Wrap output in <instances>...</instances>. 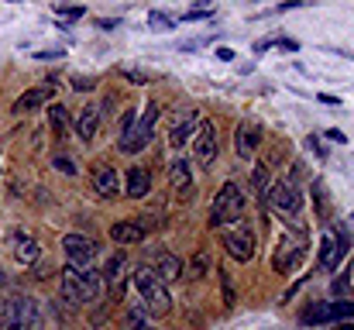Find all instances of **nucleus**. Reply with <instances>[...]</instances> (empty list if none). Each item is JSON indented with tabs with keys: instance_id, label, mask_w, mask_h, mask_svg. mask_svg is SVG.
Instances as JSON below:
<instances>
[{
	"instance_id": "nucleus-4",
	"label": "nucleus",
	"mask_w": 354,
	"mask_h": 330,
	"mask_svg": "<svg viewBox=\"0 0 354 330\" xmlns=\"http://www.w3.org/2000/svg\"><path fill=\"white\" fill-rule=\"evenodd\" d=\"M241 214H244V190L231 179V183H224L221 193L214 196V207H210V227H224L227 220H241Z\"/></svg>"
},
{
	"instance_id": "nucleus-22",
	"label": "nucleus",
	"mask_w": 354,
	"mask_h": 330,
	"mask_svg": "<svg viewBox=\"0 0 354 330\" xmlns=\"http://www.w3.org/2000/svg\"><path fill=\"white\" fill-rule=\"evenodd\" d=\"M127 330H155V313L145 306V303H134L127 310V320H124Z\"/></svg>"
},
{
	"instance_id": "nucleus-16",
	"label": "nucleus",
	"mask_w": 354,
	"mask_h": 330,
	"mask_svg": "<svg viewBox=\"0 0 354 330\" xmlns=\"http://www.w3.org/2000/svg\"><path fill=\"white\" fill-rule=\"evenodd\" d=\"M261 141H265V138H261V127H258V124H241L234 134V152L241 158H254V152H258Z\"/></svg>"
},
{
	"instance_id": "nucleus-25",
	"label": "nucleus",
	"mask_w": 354,
	"mask_h": 330,
	"mask_svg": "<svg viewBox=\"0 0 354 330\" xmlns=\"http://www.w3.org/2000/svg\"><path fill=\"white\" fill-rule=\"evenodd\" d=\"M48 124H52L55 138L62 141V138H66V127H69V113H66V107H59V104H48Z\"/></svg>"
},
{
	"instance_id": "nucleus-13",
	"label": "nucleus",
	"mask_w": 354,
	"mask_h": 330,
	"mask_svg": "<svg viewBox=\"0 0 354 330\" xmlns=\"http://www.w3.org/2000/svg\"><path fill=\"white\" fill-rule=\"evenodd\" d=\"M148 217H141V220H118L114 227H111V237L118 241V244H141L145 237H148Z\"/></svg>"
},
{
	"instance_id": "nucleus-43",
	"label": "nucleus",
	"mask_w": 354,
	"mask_h": 330,
	"mask_svg": "<svg viewBox=\"0 0 354 330\" xmlns=\"http://www.w3.org/2000/svg\"><path fill=\"white\" fill-rule=\"evenodd\" d=\"M100 28H104V31H114V28H118V17H104Z\"/></svg>"
},
{
	"instance_id": "nucleus-17",
	"label": "nucleus",
	"mask_w": 354,
	"mask_h": 330,
	"mask_svg": "<svg viewBox=\"0 0 354 330\" xmlns=\"http://www.w3.org/2000/svg\"><path fill=\"white\" fill-rule=\"evenodd\" d=\"M124 190L131 200H145L151 193V172L145 165H131L127 169V179H124Z\"/></svg>"
},
{
	"instance_id": "nucleus-42",
	"label": "nucleus",
	"mask_w": 354,
	"mask_h": 330,
	"mask_svg": "<svg viewBox=\"0 0 354 330\" xmlns=\"http://www.w3.org/2000/svg\"><path fill=\"white\" fill-rule=\"evenodd\" d=\"M217 59H221V62H234V52H231V48H217Z\"/></svg>"
},
{
	"instance_id": "nucleus-30",
	"label": "nucleus",
	"mask_w": 354,
	"mask_h": 330,
	"mask_svg": "<svg viewBox=\"0 0 354 330\" xmlns=\"http://www.w3.org/2000/svg\"><path fill=\"white\" fill-rule=\"evenodd\" d=\"M120 76H124V80H131L134 86H148V83H151V80H148V73H141V69H131V66H124V69H120Z\"/></svg>"
},
{
	"instance_id": "nucleus-10",
	"label": "nucleus",
	"mask_w": 354,
	"mask_h": 330,
	"mask_svg": "<svg viewBox=\"0 0 354 330\" xmlns=\"http://www.w3.org/2000/svg\"><path fill=\"white\" fill-rule=\"evenodd\" d=\"M193 152H196V162L200 165H214V158H217V127L210 124V120H203L200 127H196V134H193Z\"/></svg>"
},
{
	"instance_id": "nucleus-19",
	"label": "nucleus",
	"mask_w": 354,
	"mask_h": 330,
	"mask_svg": "<svg viewBox=\"0 0 354 330\" xmlns=\"http://www.w3.org/2000/svg\"><path fill=\"white\" fill-rule=\"evenodd\" d=\"M169 183H172V190L179 196H189L193 193V172H189V162L186 158H176L169 165Z\"/></svg>"
},
{
	"instance_id": "nucleus-1",
	"label": "nucleus",
	"mask_w": 354,
	"mask_h": 330,
	"mask_svg": "<svg viewBox=\"0 0 354 330\" xmlns=\"http://www.w3.org/2000/svg\"><path fill=\"white\" fill-rule=\"evenodd\" d=\"M59 286H62V300L73 303V306H83V303H90V300H97V296L107 293V282H104L100 272H93V268H73V265L62 268Z\"/></svg>"
},
{
	"instance_id": "nucleus-32",
	"label": "nucleus",
	"mask_w": 354,
	"mask_h": 330,
	"mask_svg": "<svg viewBox=\"0 0 354 330\" xmlns=\"http://www.w3.org/2000/svg\"><path fill=\"white\" fill-rule=\"evenodd\" d=\"M52 165H55V169H59L62 176H76V162H73V158H66V155H59V158H55Z\"/></svg>"
},
{
	"instance_id": "nucleus-2",
	"label": "nucleus",
	"mask_w": 354,
	"mask_h": 330,
	"mask_svg": "<svg viewBox=\"0 0 354 330\" xmlns=\"http://www.w3.org/2000/svg\"><path fill=\"white\" fill-rule=\"evenodd\" d=\"M38 327H41L38 300L17 293V296H7L0 303V330H38Z\"/></svg>"
},
{
	"instance_id": "nucleus-3",
	"label": "nucleus",
	"mask_w": 354,
	"mask_h": 330,
	"mask_svg": "<svg viewBox=\"0 0 354 330\" xmlns=\"http://www.w3.org/2000/svg\"><path fill=\"white\" fill-rule=\"evenodd\" d=\"M134 289L141 293V300H145V306H148L151 313H169V310H172L169 286H165V282L155 275V268L141 265V268L134 272Z\"/></svg>"
},
{
	"instance_id": "nucleus-28",
	"label": "nucleus",
	"mask_w": 354,
	"mask_h": 330,
	"mask_svg": "<svg viewBox=\"0 0 354 330\" xmlns=\"http://www.w3.org/2000/svg\"><path fill=\"white\" fill-rule=\"evenodd\" d=\"M207 272H210V255H207V251H196V255H193V265H189V275H193V279H203Z\"/></svg>"
},
{
	"instance_id": "nucleus-36",
	"label": "nucleus",
	"mask_w": 354,
	"mask_h": 330,
	"mask_svg": "<svg viewBox=\"0 0 354 330\" xmlns=\"http://www.w3.org/2000/svg\"><path fill=\"white\" fill-rule=\"evenodd\" d=\"M203 17H210V10H203V7H200V10H186V14H183V21H203Z\"/></svg>"
},
{
	"instance_id": "nucleus-6",
	"label": "nucleus",
	"mask_w": 354,
	"mask_h": 330,
	"mask_svg": "<svg viewBox=\"0 0 354 330\" xmlns=\"http://www.w3.org/2000/svg\"><path fill=\"white\" fill-rule=\"evenodd\" d=\"M265 200L279 210V214H299V207H303V193H299V186L296 183H289V179H279V183H272L268 186V193H265Z\"/></svg>"
},
{
	"instance_id": "nucleus-39",
	"label": "nucleus",
	"mask_w": 354,
	"mask_h": 330,
	"mask_svg": "<svg viewBox=\"0 0 354 330\" xmlns=\"http://www.w3.org/2000/svg\"><path fill=\"white\" fill-rule=\"evenodd\" d=\"M320 104H327V107H341V97H334V93H320Z\"/></svg>"
},
{
	"instance_id": "nucleus-20",
	"label": "nucleus",
	"mask_w": 354,
	"mask_h": 330,
	"mask_svg": "<svg viewBox=\"0 0 354 330\" xmlns=\"http://www.w3.org/2000/svg\"><path fill=\"white\" fill-rule=\"evenodd\" d=\"M155 275L169 286V282L183 279V262H179L172 251H158V255H155Z\"/></svg>"
},
{
	"instance_id": "nucleus-24",
	"label": "nucleus",
	"mask_w": 354,
	"mask_h": 330,
	"mask_svg": "<svg viewBox=\"0 0 354 330\" xmlns=\"http://www.w3.org/2000/svg\"><path fill=\"white\" fill-rule=\"evenodd\" d=\"M124 265H127V255H124V251H118V255L107 258V268L100 272L107 286H120V279H124Z\"/></svg>"
},
{
	"instance_id": "nucleus-37",
	"label": "nucleus",
	"mask_w": 354,
	"mask_h": 330,
	"mask_svg": "<svg viewBox=\"0 0 354 330\" xmlns=\"http://www.w3.org/2000/svg\"><path fill=\"white\" fill-rule=\"evenodd\" d=\"M324 138H330L334 145H344L348 138H344V131H337V127H330V131H324Z\"/></svg>"
},
{
	"instance_id": "nucleus-41",
	"label": "nucleus",
	"mask_w": 354,
	"mask_h": 330,
	"mask_svg": "<svg viewBox=\"0 0 354 330\" xmlns=\"http://www.w3.org/2000/svg\"><path fill=\"white\" fill-rule=\"evenodd\" d=\"M268 48H275V42H272V38H265V42H254V52H268Z\"/></svg>"
},
{
	"instance_id": "nucleus-8",
	"label": "nucleus",
	"mask_w": 354,
	"mask_h": 330,
	"mask_svg": "<svg viewBox=\"0 0 354 330\" xmlns=\"http://www.w3.org/2000/svg\"><path fill=\"white\" fill-rule=\"evenodd\" d=\"M224 248H227V255L234 258V262H251L254 258V234H251V227L248 223H237L231 230H224Z\"/></svg>"
},
{
	"instance_id": "nucleus-15",
	"label": "nucleus",
	"mask_w": 354,
	"mask_h": 330,
	"mask_svg": "<svg viewBox=\"0 0 354 330\" xmlns=\"http://www.w3.org/2000/svg\"><path fill=\"white\" fill-rule=\"evenodd\" d=\"M93 193H97V196H104V200L120 196V179H118V172H114V165L100 162V165L93 169Z\"/></svg>"
},
{
	"instance_id": "nucleus-38",
	"label": "nucleus",
	"mask_w": 354,
	"mask_h": 330,
	"mask_svg": "<svg viewBox=\"0 0 354 330\" xmlns=\"http://www.w3.org/2000/svg\"><path fill=\"white\" fill-rule=\"evenodd\" d=\"M275 45H279V48H286V52H296V48H299V42H296V38H279Z\"/></svg>"
},
{
	"instance_id": "nucleus-12",
	"label": "nucleus",
	"mask_w": 354,
	"mask_h": 330,
	"mask_svg": "<svg viewBox=\"0 0 354 330\" xmlns=\"http://www.w3.org/2000/svg\"><path fill=\"white\" fill-rule=\"evenodd\" d=\"M55 97V80L35 86V90H24L17 100H14V113H31V110H45Z\"/></svg>"
},
{
	"instance_id": "nucleus-7",
	"label": "nucleus",
	"mask_w": 354,
	"mask_h": 330,
	"mask_svg": "<svg viewBox=\"0 0 354 330\" xmlns=\"http://www.w3.org/2000/svg\"><path fill=\"white\" fill-rule=\"evenodd\" d=\"M62 251H66V258H69L73 268H86L100 255V244L93 237H86V234H66L62 237Z\"/></svg>"
},
{
	"instance_id": "nucleus-40",
	"label": "nucleus",
	"mask_w": 354,
	"mask_h": 330,
	"mask_svg": "<svg viewBox=\"0 0 354 330\" xmlns=\"http://www.w3.org/2000/svg\"><path fill=\"white\" fill-rule=\"evenodd\" d=\"M62 48H48V52H35V59H59Z\"/></svg>"
},
{
	"instance_id": "nucleus-26",
	"label": "nucleus",
	"mask_w": 354,
	"mask_h": 330,
	"mask_svg": "<svg viewBox=\"0 0 354 330\" xmlns=\"http://www.w3.org/2000/svg\"><path fill=\"white\" fill-rule=\"evenodd\" d=\"M251 183H254V193H261V200H265V193H268V186H272V165H268V162H258Z\"/></svg>"
},
{
	"instance_id": "nucleus-18",
	"label": "nucleus",
	"mask_w": 354,
	"mask_h": 330,
	"mask_svg": "<svg viewBox=\"0 0 354 330\" xmlns=\"http://www.w3.org/2000/svg\"><path fill=\"white\" fill-rule=\"evenodd\" d=\"M299 258H303V241L296 237H286L282 244H279V251H275V268L279 272H292L296 265H299Z\"/></svg>"
},
{
	"instance_id": "nucleus-33",
	"label": "nucleus",
	"mask_w": 354,
	"mask_h": 330,
	"mask_svg": "<svg viewBox=\"0 0 354 330\" xmlns=\"http://www.w3.org/2000/svg\"><path fill=\"white\" fill-rule=\"evenodd\" d=\"M55 14L66 17V21H76V17H83L86 10H83V7H55Z\"/></svg>"
},
{
	"instance_id": "nucleus-5",
	"label": "nucleus",
	"mask_w": 354,
	"mask_h": 330,
	"mask_svg": "<svg viewBox=\"0 0 354 330\" xmlns=\"http://www.w3.org/2000/svg\"><path fill=\"white\" fill-rule=\"evenodd\" d=\"M155 124H158V104H148L145 113L134 120V127L120 138V152H127V155L145 152V148L151 145V138H155Z\"/></svg>"
},
{
	"instance_id": "nucleus-44",
	"label": "nucleus",
	"mask_w": 354,
	"mask_h": 330,
	"mask_svg": "<svg viewBox=\"0 0 354 330\" xmlns=\"http://www.w3.org/2000/svg\"><path fill=\"white\" fill-rule=\"evenodd\" d=\"M337 330H354V320H344V324H337Z\"/></svg>"
},
{
	"instance_id": "nucleus-11",
	"label": "nucleus",
	"mask_w": 354,
	"mask_h": 330,
	"mask_svg": "<svg viewBox=\"0 0 354 330\" xmlns=\"http://www.w3.org/2000/svg\"><path fill=\"white\" fill-rule=\"evenodd\" d=\"M10 251H14V262L17 265H35L41 258V244L24 230V227H14L10 230Z\"/></svg>"
},
{
	"instance_id": "nucleus-21",
	"label": "nucleus",
	"mask_w": 354,
	"mask_h": 330,
	"mask_svg": "<svg viewBox=\"0 0 354 330\" xmlns=\"http://www.w3.org/2000/svg\"><path fill=\"white\" fill-rule=\"evenodd\" d=\"M100 117H104V110L100 107H83L80 110V117H76V134L83 138V141H93L97 138V127H100Z\"/></svg>"
},
{
	"instance_id": "nucleus-46",
	"label": "nucleus",
	"mask_w": 354,
	"mask_h": 330,
	"mask_svg": "<svg viewBox=\"0 0 354 330\" xmlns=\"http://www.w3.org/2000/svg\"><path fill=\"white\" fill-rule=\"evenodd\" d=\"M351 220H354V214H351Z\"/></svg>"
},
{
	"instance_id": "nucleus-45",
	"label": "nucleus",
	"mask_w": 354,
	"mask_h": 330,
	"mask_svg": "<svg viewBox=\"0 0 354 330\" xmlns=\"http://www.w3.org/2000/svg\"><path fill=\"white\" fill-rule=\"evenodd\" d=\"M0 286H7V275H3V272H0Z\"/></svg>"
},
{
	"instance_id": "nucleus-29",
	"label": "nucleus",
	"mask_w": 354,
	"mask_h": 330,
	"mask_svg": "<svg viewBox=\"0 0 354 330\" xmlns=\"http://www.w3.org/2000/svg\"><path fill=\"white\" fill-rule=\"evenodd\" d=\"M148 24H151L155 31H172V28H176V21H172L169 14H162V10H151V14H148Z\"/></svg>"
},
{
	"instance_id": "nucleus-35",
	"label": "nucleus",
	"mask_w": 354,
	"mask_h": 330,
	"mask_svg": "<svg viewBox=\"0 0 354 330\" xmlns=\"http://www.w3.org/2000/svg\"><path fill=\"white\" fill-rule=\"evenodd\" d=\"M134 120H138V113H134V110H127V113H124V120H120V138L134 127Z\"/></svg>"
},
{
	"instance_id": "nucleus-31",
	"label": "nucleus",
	"mask_w": 354,
	"mask_h": 330,
	"mask_svg": "<svg viewBox=\"0 0 354 330\" xmlns=\"http://www.w3.org/2000/svg\"><path fill=\"white\" fill-rule=\"evenodd\" d=\"M221 286H224V306H234V282H231V275L227 272H221Z\"/></svg>"
},
{
	"instance_id": "nucleus-9",
	"label": "nucleus",
	"mask_w": 354,
	"mask_h": 330,
	"mask_svg": "<svg viewBox=\"0 0 354 330\" xmlns=\"http://www.w3.org/2000/svg\"><path fill=\"white\" fill-rule=\"evenodd\" d=\"M351 237L348 234H341V230H334V234H327L324 241H320V268L324 272H334L337 265H341V258L351 251Z\"/></svg>"
},
{
	"instance_id": "nucleus-34",
	"label": "nucleus",
	"mask_w": 354,
	"mask_h": 330,
	"mask_svg": "<svg viewBox=\"0 0 354 330\" xmlns=\"http://www.w3.org/2000/svg\"><path fill=\"white\" fill-rule=\"evenodd\" d=\"M97 83L90 80V76H80V80H73V90H80V93H90Z\"/></svg>"
},
{
	"instance_id": "nucleus-14",
	"label": "nucleus",
	"mask_w": 354,
	"mask_h": 330,
	"mask_svg": "<svg viewBox=\"0 0 354 330\" xmlns=\"http://www.w3.org/2000/svg\"><path fill=\"white\" fill-rule=\"evenodd\" d=\"M193 134H196V110H179L176 113V124L169 131V145L179 152L186 141H193Z\"/></svg>"
},
{
	"instance_id": "nucleus-23",
	"label": "nucleus",
	"mask_w": 354,
	"mask_h": 330,
	"mask_svg": "<svg viewBox=\"0 0 354 330\" xmlns=\"http://www.w3.org/2000/svg\"><path fill=\"white\" fill-rule=\"evenodd\" d=\"M299 324H303V327L330 324V303H306V306L299 310Z\"/></svg>"
},
{
	"instance_id": "nucleus-27",
	"label": "nucleus",
	"mask_w": 354,
	"mask_h": 330,
	"mask_svg": "<svg viewBox=\"0 0 354 330\" xmlns=\"http://www.w3.org/2000/svg\"><path fill=\"white\" fill-rule=\"evenodd\" d=\"M354 320V300H334L330 303V324H344Z\"/></svg>"
}]
</instances>
